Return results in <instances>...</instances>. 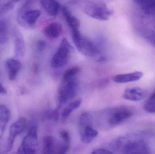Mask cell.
Returning a JSON list of instances; mask_svg holds the SVG:
<instances>
[{
  "label": "cell",
  "mask_w": 155,
  "mask_h": 154,
  "mask_svg": "<svg viewBox=\"0 0 155 154\" xmlns=\"http://www.w3.org/2000/svg\"><path fill=\"white\" fill-rule=\"evenodd\" d=\"M28 1H31V2H33V0H28Z\"/></svg>",
  "instance_id": "d6a6232c"
},
{
  "label": "cell",
  "mask_w": 155,
  "mask_h": 154,
  "mask_svg": "<svg viewBox=\"0 0 155 154\" xmlns=\"http://www.w3.org/2000/svg\"><path fill=\"white\" fill-rule=\"evenodd\" d=\"M150 37H151V41L155 46V32L152 33L150 36Z\"/></svg>",
  "instance_id": "4dcf8cb0"
},
{
  "label": "cell",
  "mask_w": 155,
  "mask_h": 154,
  "mask_svg": "<svg viewBox=\"0 0 155 154\" xmlns=\"http://www.w3.org/2000/svg\"><path fill=\"white\" fill-rule=\"evenodd\" d=\"M38 149V127L36 126H33L23 139L17 153L34 154L36 153Z\"/></svg>",
  "instance_id": "ba28073f"
},
{
  "label": "cell",
  "mask_w": 155,
  "mask_h": 154,
  "mask_svg": "<svg viewBox=\"0 0 155 154\" xmlns=\"http://www.w3.org/2000/svg\"><path fill=\"white\" fill-rule=\"evenodd\" d=\"M91 153L94 154H113V153L110 150H107L106 149H104V148H98V149H96L94 150Z\"/></svg>",
  "instance_id": "4316f807"
},
{
  "label": "cell",
  "mask_w": 155,
  "mask_h": 154,
  "mask_svg": "<svg viewBox=\"0 0 155 154\" xmlns=\"http://www.w3.org/2000/svg\"><path fill=\"white\" fill-rule=\"evenodd\" d=\"M46 47V43L42 40L39 41L37 44V49L39 52H42L44 50Z\"/></svg>",
  "instance_id": "83f0119b"
},
{
  "label": "cell",
  "mask_w": 155,
  "mask_h": 154,
  "mask_svg": "<svg viewBox=\"0 0 155 154\" xmlns=\"http://www.w3.org/2000/svg\"><path fill=\"white\" fill-rule=\"evenodd\" d=\"M41 5L44 10L51 16L57 15L60 9V5L56 0H40Z\"/></svg>",
  "instance_id": "ac0fdd59"
},
{
  "label": "cell",
  "mask_w": 155,
  "mask_h": 154,
  "mask_svg": "<svg viewBox=\"0 0 155 154\" xmlns=\"http://www.w3.org/2000/svg\"><path fill=\"white\" fill-rule=\"evenodd\" d=\"M98 60H99V61H104L106 60V58L104 57H101V58H99Z\"/></svg>",
  "instance_id": "1f68e13d"
},
{
  "label": "cell",
  "mask_w": 155,
  "mask_h": 154,
  "mask_svg": "<svg viewBox=\"0 0 155 154\" xmlns=\"http://www.w3.org/2000/svg\"><path fill=\"white\" fill-rule=\"evenodd\" d=\"M144 109L147 113L155 114V92L151 95L145 103Z\"/></svg>",
  "instance_id": "603a6c76"
},
{
  "label": "cell",
  "mask_w": 155,
  "mask_h": 154,
  "mask_svg": "<svg viewBox=\"0 0 155 154\" xmlns=\"http://www.w3.org/2000/svg\"><path fill=\"white\" fill-rule=\"evenodd\" d=\"M54 138L51 136H46L44 139L43 153L52 154L56 153L57 145Z\"/></svg>",
  "instance_id": "ffe728a7"
},
{
  "label": "cell",
  "mask_w": 155,
  "mask_h": 154,
  "mask_svg": "<svg viewBox=\"0 0 155 154\" xmlns=\"http://www.w3.org/2000/svg\"><path fill=\"white\" fill-rule=\"evenodd\" d=\"M5 66L8 71L9 79L14 80L21 69V62L16 59L9 58L5 61Z\"/></svg>",
  "instance_id": "5bb4252c"
},
{
  "label": "cell",
  "mask_w": 155,
  "mask_h": 154,
  "mask_svg": "<svg viewBox=\"0 0 155 154\" xmlns=\"http://www.w3.org/2000/svg\"><path fill=\"white\" fill-rule=\"evenodd\" d=\"M74 43L79 52L87 57H94L100 53V50L93 42L80 33L79 30L72 31Z\"/></svg>",
  "instance_id": "5b68a950"
},
{
  "label": "cell",
  "mask_w": 155,
  "mask_h": 154,
  "mask_svg": "<svg viewBox=\"0 0 155 154\" xmlns=\"http://www.w3.org/2000/svg\"><path fill=\"white\" fill-rule=\"evenodd\" d=\"M72 47L66 38L62 39L60 47L51 61L52 68H59L68 63L71 58Z\"/></svg>",
  "instance_id": "52a82bcc"
},
{
  "label": "cell",
  "mask_w": 155,
  "mask_h": 154,
  "mask_svg": "<svg viewBox=\"0 0 155 154\" xmlns=\"http://www.w3.org/2000/svg\"><path fill=\"white\" fill-rule=\"evenodd\" d=\"M80 138L83 143H91L98 135L97 130L92 126V124L79 125Z\"/></svg>",
  "instance_id": "30bf717a"
},
{
  "label": "cell",
  "mask_w": 155,
  "mask_h": 154,
  "mask_svg": "<svg viewBox=\"0 0 155 154\" xmlns=\"http://www.w3.org/2000/svg\"><path fill=\"white\" fill-rule=\"evenodd\" d=\"M143 76V73L140 71L118 74L112 78L113 81L116 83H126L140 80Z\"/></svg>",
  "instance_id": "7c38bea8"
},
{
  "label": "cell",
  "mask_w": 155,
  "mask_h": 154,
  "mask_svg": "<svg viewBox=\"0 0 155 154\" xmlns=\"http://www.w3.org/2000/svg\"><path fill=\"white\" fill-rule=\"evenodd\" d=\"M26 127V120L23 117H20L11 126L7 142V152L12 150L15 138L24 131Z\"/></svg>",
  "instance_id": "9c48e42d"
},
{
  "label": "cell",
  "mask_w": 155,
  "mask_h": 154,
  "mask_svg": "<svg viewBox=\"0 0 155 154\" xmlns=\"http://www.w3.org/2000/svg\"><path fill=\"white\" fill-rule=\"evenodd\" d=\"M145 14L155 17V0H133Z\"/></svg>",
  "instance_id": "2e32d148"
},
{
  "label": "cell",
  "mask_w": 155,
  "mask_h": 154,
  "mask_svg": "<svg viewBox=\"0 0 155 154\" xmlns=\"http://www.w3.org/2000/svg\"><path fill=\"white\" fill-rule=\"evenodd\" d=\"M32 2L27 1L19 9L17 14V21L21 25L28 28H32L41 14L39 10H31Z\"/></svg>",
  "instance_id": "8992f818"
},
{
  "label": "cell",
  "mask_w": 155,
  "mask_h": 154,
  "mask_svg": "<svg viewBox=\"0 0 155 154\" xmlns=\"http://www.w3.org/2000/svg\"><path fill=\"white\" fill-rule=\"evenodd\" d=\"M61 11L63 16L71 30V31L79 30L80 22L75 16L72 14L70 10L66 6H62L61 7Z\"/></svg>",
  "instance_id": "9a60e30c"
},
{
  "label": "cell",
  "mask_w": 155,
  "mask_h": 154,
  "mask_svg": "<svg viewBox=\"0 0 155 154\" xmlns=\"http://www.w3.org/2000/svg\"><path fill=\"white\" fill-rule=\"evenodd\" d=\"M155 137L149 132L130 133L117 137L109 145L113 153L147 154L152 153V142Z\"/></svg>",
  "instance_id": "6da1fadb"
},
{
  "label": "cell",
  "mask_w": 155,
  "mask_h": 154,
  "mask_svg": "<svg viewBox=\"0 0 155 154\" xmlns=\"http://www.w3.org/2000/svg\"><path fill=\"white\" fill-rule=\"evenodd\" d=\"M20 0H11L5 4L1 8H0V16L5 14L9 11L13 9L15 6V4L18 2Z\"/></svg>",
  "instance_id": "d4e9b609"
},
{
  "label": "cell",
  "mask_w": 155,
  "mask_h": 154,
  "mask_svg": "<svg viewBox=\"0 0 155 154\" xmlns=\"http://www.w3.org/2000/svg\"><path fill=\"white\" fill-rule=\"evenodd\" d=\"M77 78L62 80L58 89L57 97V108H61L69 100L76 96L78 90Z\"/></svg>",
  "instance_id": "277c9868"
},
{
  "label": "cell",
  "mask_w": 155,
  "mask_h": 154,
  "mask_svg": "<svg viewBox=\"0 0 155 154\" xmlns=\"http://www.w3.org/2000/svg\"><path fill=\"white\" fill-rule=\"evenodd\" d=\"M146 96V92L143 90L138 87L127 88L123 94V98L130 101H141Z\"/></svg>",
  "instance_id": "8fae6325"
},
{
  "label": "cell",
  "mask_w": 155,
  "mask_h": 154,
  "mask_svg": "<svg viewBox=\"0 0 155 154\" xmlns=\"http://www.w3.org/2000/svg\"><path fill=\"white\" fill-rule=\"evenodd\" d=\"M134 115V110L127 106L110 108L99 113L97 123L103 128L109 129L121 124Z\"/></svg>",
  "instance_id": "7a4b0ae2"
},
{
  "label": "cell",
  "mask_w": 155,
  "mask_h": 154,
  "mask_svg": "<svg viewBox=\"0 0 155 154\" xmlns=\"http://www.w3.org/2000/svg\"><path fill=\"white\" fill-rule=\"evenodd\" d=\"M62 31V26L60 23L53 22L47 25L45 28V35L50 39H55L61 35Z\"/></svg>",
  "instance_id": "e0dca14e"
},
{
  "label": "cell",
  "mask_w": 155,
  "mask_h": 154,
  "mask_svg": "<svg viewBox=\"0 0 155 154\" xmlns=\"http://www.w3.org/2000/svg\"><path fill=\"white\" fill-rule=\"evenodd\" d=\"M6 92L7 91L4 87L0 83V94H6Z\"/></svg>",
  "instance_id": "f546056e"
},
{
  "label": "cell",
  "mask_w": 155,
  "mask_h": 154,
  "mask_svg": "<svg viewBox=\"0 0 155 154\" xmlns=\"http://www.w3.org/2000/svg\"><path fill=\"white\" fill-rule=\"evenodd\" d=\"M14 38V50L16 57H22L25 51V43L21 33L17 30L13 32Z\"/></svg>",
  "instance_id": "4fadbf2b"
},
{
  "label": "cell",
  "mask_w": 155,
  "mask_h": 154,
  "mask_svg": "<svg viewBox=\"0 0 155 154\" xmlns=\"http://www.w3.org/2000/svg\"><path fill=\"white\" fill-rule=\"evenodd\" d=\"M59 109L60 108H57L56 109H54L53 112L50 114L51 118H52L54 121L58 120L59 117Z\"/></svg>",
  "instance_id": "f1b7e54d"
},
{
  "label": "cell",
  "mask_w": 155,
  "mask_h": 154,
  "mask_svg": "<svg viewBox=\"0 0 155 154\" xmlns=\"http://www.w3.org/2000/svg\"><path fill=\"white\" fill-rule=\"evenodd\" d=\"M60 137L61 139V143L66 145L70 146L71 137L70 134L67 131L63 130L60 132Z\"/></svg>",
  "instance_id": "484cf974"
},
{
  "label": "cell",
  "mask_w": 155,
  "mask_h": 154,
  "mask_svg": "<svg viewBox=\"0 0 155 154\" xmlns=\"http://www.w3.org/2000/svg\"><path fill=\"white\" fill-rule=\"evenodd\" d=\"M80 71V68L78 66L72 67L66 71L63 75L62 80H69L77 78Z\"/></svg>",
  "instance_id": "cb8c5ba5"
},
{
  "label": "cell",
  "mask_w": 155,
  "mask_h": 154,
  "mask_svg": "<svg viewBox=\"0 0 155 154\" xmlns=\"http://www.w3.org/2000/svg\"><path fill=\"white\" fill-rule=\"evenodd\" d=\"M82 7L86 14L99 20H108L113 14V11L101 1H85L82 3Z\"/></svg>",
  "instance_id": "3957f363"
},
{
  "label": "cell",
  "mask_w": 155,
  "mask_h": 154,
  "mask_svg": "<svg viewBox=\"0 0 155 154\" xmlns=\"http://www.w3.org/2000/svg\"><path fill=\"white\" fill-rule=\"evenodd\" d=\"M82 103L81 99H78L69 104L62 112V117L63 119H66L70 116L73 111L78 108Z\"/></svg>",
  "instance_id": "7402d4cb"
},
{
  "label": "cell",
  "mask_w": 155,
  "mask_h": 154,
  "mask_svg": "<svg viewBox=\"0 0 155 154\" xmlns=\"http://www.w3.org/2000/svg\"><path fill=\"white\" fill-rule=\"evenodd\" d=\"M9 40V24L5 20H0V44H5Z\"/></svg>",
  "instance_id": "44dd1931"
},
{
  "label": "cell",
  "mask_w": 155,
  "mask_h": 154,
  "mask_svg": "<svg viewBox=\"0 0 155 154\" xmlns=\"http://www.w3.org/2000/svg\"><path fill=\"white\" fill-rule=\"evenodd\" d=\"M10 117L11 113L9 109L5 106L0 105V139L2 137Z\"/></svg>",
  "instance_id": "d6986e66"
}]
</instances>
